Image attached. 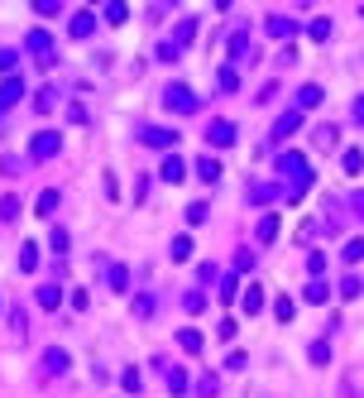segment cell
<instances>
[{
    "instance_id": "obj_1",
    "label": "cell",
    "mask_w": 364,
    "mask_h": 398,
    "mask_svg": "<svg viewBox=\"0 0 364 398\" xmlns=\"http://www.w3.org/2000/svg\"><path fill=\"white\" fill-rule=\"evenodd\" d=\"M278 173L287 178V201H302V197H307V188L316 183V168L307 163V154H292V149L278 154Z\"/></svg>"
},
{
    "instance_id": "obj_2",
    "label": "cell",
    "mask_w": 364,
    "mask_h": 398,
    "mask_svg": "<svg viewBox=\"0 0 364 398\" xmlns=\"http://www.w3.org/2000/svg\"><path fill=\"white\" fill-rule=\"evenodd\" d=\"M163 110H173V115H196V110H201V97H196L187 82H168V87H163Z\"/></svg>"
},
{
    "instance_id": "obj_3",
    "label": "cell",
    "mask_w": 364,
    "mask_h": 398,
    "mask_svg": "<svg viewBox=\"0 0 364 398\" xmlns=\"http://www.w3.org/2000/svg\"><path fill=\"white\" fill-rule=\"evenodd\" d=\"M58 149H63V135H58V130H39V135L29 139V159H34V163L58 159Z\"/></svg>"
},
{
    "instance_id": "obj_4",
    "label": "cell",
    "mask_w": 364,
    "mask_h": 398,
    "mask_svg": "<svg viewBox=\"0 0 364 398\" xmlns=\"http://www.w3.org/2000/svg\"><path fill=\"white\" fill-rule=\"evenodd\" d=\"M24 48L39 58V68H53V34H43V29H34L29 39H24Z\"/></svg>"
},
{
    "instance_id": "obj_5",
    "label": "cell",
    "mask_w": 364,
    "mask_h": 398,
    "mask_svg": "<svg viewBox=\"0 0 364 398\" xmlns=\"http://www.w3.org/2000/svg\"><path fill=\"white\" fill-rule=\"evenodd\" d=\"M139 139L149 149H173L178 144V130H163V125H139Z\"/></svg>"
},
{
    "instance_id": "obj_6",
    "label": "cell",
    "mask_w": 364,
    "mask_h": 398,
    "mask_svg": "<svg viewBox=\"0 0 364 398\" xmlns=\"http://www.w3.org/2000/svg\"><path fill=\"white\" fill-rule=\"evenodd\" d=\"M206 144L230 149V144H235V120H211V125H206Z\"/></svg>"
},
{
    "instance_id": "obj_7",
    "label": "cell",
    "mask_w": 364,
    "mask_h": 398,
    "mask_svg": "<svg viewBox=\"0 0 364 398\" xmlns=\"http://www.w3.org/2000/svg\"><path fill=\"white\" fill-rule=\"evenodd\" d=\"M68 34H72V39H82V43H87L91 34H96V14H91V10H77V14H72V19H68Z\"/></svg>"
},
{
    "instance_id": "obj_8",
    "label": "cell",
    "mask_w": 364,
    "mask_h": 398,
    "mask_svg": "<svg viewBox=\"0 0 364 398\" xmlns=\"http://www.w3.org/2000/svg\"><path fill=\"white\" fill-rule=\"evenodd\" d=\"M230 58H235V63H250V58H254V48H250V29H245V24L230 34Z\"/></svg>"
},
{
    "instance_id": "obj_9",
    "label": "cell",
    "mask_w": 364,
    "mask_h": 398,
    "mask_svg": "<svg viewBox=\"0 0 364 398\" xmlns=\"http://www.w3.org/2000/svg\"><path fill=\"white\" fill-rule=\"evenodd\" d=\"M297 130H302V110H283V115H278V125H273V144H278V139H287V135H297Z\"/></svg>"
},
{
    "instance_id": "obj_10",
    "label": "cell",
    "mask_w": 364,
    "mask_h": 398,
    "mask_svg": "<svg viewBox=\"0 0 364 398\" xmlns=\"http://www.w3.org/2000/svg\"><path fill=\"white\" fill-rule=\"evenodd\" d=\"M19 97H24V82H19V77H5V82H0V120H5V110Z\"/></svg>"
},
{
    "instance_id": "obj_11",
    "label": "cell",
    "mask_w": 364,
    "mask_h": 398,
    "mask_svg": "<svg viewBox=\"0 0 364 398\" xmlns=\"http://www.w3.org/2000/svg\"><path fill=\"white\" fill-rule=\"evenodd\" d=\"M43 375H53V379H58V375H68V350H63V346L43 350Z\"/></svg>"
},
{
    "instance_id": "obj_12",
    "label": "cell",
    "mask_w": 364,
    "mask_h": 398,
    "mask_svg": "<svg viewBox=\"0 0 364 398\" xmlns=\"http://www.w3.org/2000/svg\"><path fill=\"white\" fill-rule=\"evenodd\" d=\"M278 192H283L278 183H254V188H250V201H254V206H273ZM283 197H287V192H283Z\"/></svg>"
},
{
    "instance_id": "obj_13",
    "label": "cell",
    "mask_w": 364,
    "mask_h": 398,
    "mask_svg": "<svg viewBox=\"0 0 364 398\" xmlns=\"http://www.w3.org/2000/svg\"><path fill=\"white\" fill-rule=\"evenodd\" d=\"M264 29H269V39H292V34H297V24H292L287 14H269Z\"/></svg>"
},
{
    "instance_id": "obj_14",
    "label": "cell",
    "mask_w": 364,
    "mask_h": 398,
    "mask_svg": "<svg viewBox=\"0 0 364 398\" xmlns=\"http://www.w3.org/2000/svg\"><path fill=\"white\" fill-rule=\"evenodd\" d=\"M58 206H63V192H58V188H43V192H39V201H34V211H39L43 221H48Z\"/></svg>"
},
{
    "instance_id": "obj_15",
    "label": "cell",
    "mask_w": 364,
    "mask_h": 398,
    "mask_svg": "<svg viewBox=\"0 0 364 398\" xmlns=\"http://www.w3.org/2000/svg\"><path fill=\"white\" fill-rule=\"evenodd\" d=\"M178 346L187 350V355H201V346H206V341H201V331H196V326H182V331H178Z\"/></svg>"
},
{
    "instance_id": "obj_16",
    "label": "cell",
    "mask_w": 364,
    "mask_h": 398,
    "mask_svg": "<svg viewBox=\"0 0 364 398\" xmlns=\"http://www.w3.org/2000/svg\"><path fill=\"white\" fill-rule=\"evenodd\" d=\"M321 101H326V92H321L316 82H307V87L297 92V110H312V106H321Z\"/></svg>"
},
{
    "instance_id": "obj_17",
    "label": "cell",
    "mask_w": 364,
    "mask_h": 398,
    "mask_svg": "<svg viewBox=\"0 0 364 398\" xmlns=\"http://www.w3.org/2000/svg\"><path fill=\"white\" fill-rule=\"evenodd\" d=\"M302 298H307V302H316V307H321V302L331 298V283H326V279H312V283L302 288Z\"/></svg>"
},
{
    "instance_id": "obj_18",
    "label": "cell",
    "mask_w": 364,
    "mask_h": 398,
    "mask_svg": "<svg viewBox=\"0 0 364 398\" xmlns=\"http://www.w3.org/2000/svg\"><path fill=\"white\" fill-rule=\"evenodd\" d=\"M159 173H163V183H182V178H187V168H182V159H178V154H168Z\"/></svg>"
},
{
    "instance_id": "obj_19",
    "label": "cell",
    "mask_w": 364,
    "mask_h": 398,
    "mask_svg": "<svg viewBox=\"0 0 364 398\" xmlns=\"http://www.w3.org/2000/svg\"><path fill=\"white\" fill-rule=\"evenodd\" d=\"M240 307H245L250 317H254V312H264V288H259V283H250V288H245V298H240Z\"/></svg>"
},
{
    "instance_id": "obj_20",
    "label": "cell",
    "mask_w": 364,
    "mask_h": 398,
    "mask_svg": "<svg viewBox=\"0 0 364 398\" xmlns=\"http://www.w3.org/2000/svg\"><path fill=\"white\" fill-rule=\"evenodd\" d=\"M34 302H39V307H58V302H63V288H58V283H39Z\"/></svg>"
},
{
    "instance_id": "obj_21",
    "label": "cell",
    "mask_w": 364,
    "mask_h": 398,
    "mask_svg": "<svg viewBox=\"0 0 364 398\" xmlns=\"http://www.w3.org/2000/svg\"><path fill=\"white\" fill-rule=\"evenodd\" d=\"M336 139H341V130H336V125H316V135H312V144H316V149H336Z\"/></svg>"
},
{
    "instance_id": "obj_22",
    "label": "cell",
    "mask_w": 364,
    "mask_h": 398,
    "mask_svg": "<svg viewBox=\"0 0 364 398\" xmlns=\"http://www.w3.org/2000/svg\"><path fill=\"white\" fill-rule=\"evenodd\" d=\"M19 269H24V274H34V269H39V245H34V240H24V245H19Z\"/></svg>"
},
{
    "instance_id": "obj_23",
    "label": "cell",
    "mask_w": 364,
    "mask_h": 398,
    "mask_svg": "<svg viewBox=\"0 0 364 398\" xmlns=\"http://www.w3.org/2000/svg\"><path fill=\"white\" fill-rule=\"evenodd\" d=\"M163 375H168V389H173V394H187V389H192V379H187V370H178V365H168Z\"/></svg>"
},
{
    "instance_id": "obj_24",
    "label": "cell",
    "mask_w": 364,
    "mask_h": 398,
    "mask_svg": "<svg viewBox=\"0 0 364 398\" xmlns=\"http://www.w3.org/2000/svg\"><path fill=\"white\" fill-rule=\"evenodd\" d=\"M216 87H221L225 97H230V92H240V72H235V68H221V72H216Z\"/></svg>"
},
{
    "instance_id": "obj_25",
    "label": "cell",
    "mask_w": 364,
    "mask_h": 398,
    "mask_svg": "<svg viewBox=\"0 0 364 398\" xmlns=\"http://www.w3.org/2000/svg\"><path fill=\"white\" fill-rule=\"evenodd\" d=\"M254 240H259V245H269V240H278V216H264V221H259V230H254Z\"/></svg>"
},
{
    "instance_id": "obj_26",
    "label": "cell",
    "mask_w": 364,
    "mask_h": 398,
    "mask_svg": "<svg viewBox=\"0 0 364 398\" xmlns=\"http://www.w3.org/2000/svg\"><path fill=\"white\" fill-rule=\"evenodd\" d=\"M168 259H192V235H178V240H173V245H168Z\"/></svg>"
},
{
    "instance_id": "obj_27",
    "label": "cell",
    "mask_w": 364,
    "mask_h": 398,
    "mask_svg": "<svg viewBox=\"0 0 364 398\" xmlns=\"http://www.w3.org/2000/svg\"><path fill=\"white\" fill-rule=\"evenodd\" d=\"M125 19H130V5L125 0H110L105 5V24H125Z\"/></svg>"
},
{
    "instance_id": "obj_28",
    "label": "cell",
    "mask_w": 364,
    "mask_h": 398,
    "mask_svg": "<svg viewBox=\"0 0 364 398\" xmlns=\"http://www.w3.org/2000/svg\"><path fill=\"white\" fill-rule=\"evenodd\" d=\"M307 34H312L316 43H326V39H331V19H326V14H316V19L307 24Z\"/></svg>"
},
{
    "instance_id": "obj_29",
    "label": "cell",
    "mask_w": 364,
    "mask_h": 398,
    "mask_svg": "<svg viewBox=\"0 0 364 398\" xmlns=\"http://www.w3.org/2000/svg\"><path fill=\"white\" fill-rule=\"evenodd\" d=\"M105 279H110V288H115V293H125V288H130V269H125V264H110V274H105Z\"/></svg>"
},
{
    "instance_id": "obj_30",
    "label": "cell",
    "mask_w": 364,
    "mask_h": 398,
    "mask_svg": "<svg viewBox=\"0 0 364 398\" xmlns=\"http://www.w3.org/2000/svg\"><path fill=\"white\" fill-rule=\"evenodd\" d=\"M307 360H312V365H331V346H326V341H312V346H307Z\"/></svg>"
},
{
    "instance_id": "obj_31",
    "label": "cell",
    "mask_w": 364,
    "mask_h": 398,
    "mask_svg": "<svg viewBox=\"0 0 364 398\" xmlns=\"http://www.w3.org/2000/svg\"><path fill=\"white\" fill-rule=\"evenodd\" d=\"M120 384H125V394H139V389H144V379H139V365H125Z\"/></svg>"
},
{
    "instance_id": "obj_32",
    "label": "cell",
    "mask_w": 364,
    "mask_h": 398,
    "mask_svg": "<svg viewBox=\"0 0 364 398\" xmlns=\"http://www.w3.org/2000/svg\"><path fill=\"white\" fill-rule=\"evenodd\" d=\"M341 168H345V173L355 178V173L364 168V154H360V149H345V154H341Z\"/></svg>"
},
{
    "instance_id": "obj_33",
    "label": "cell",
    "mask_w": 364,
    "mask_h": 398,
    "mask_svg": "<svg viewBox=\"0 0 364 398\" xmlns=\"http://www.w3.org/2000/svg\"><path fill=\"white\" fill-rule=\"evenodd\" d=\"M192 39H196V19H182V24H178V34H173V43H178V48H187Z\"/></svg>"
},
{
    "instance_id": "obj_34",
    "label": "cell",
    "mask_w": 364,
    "mask_h": 398,
    "mask_svg": "<svg viewBox=\"0 0 364 398\" xmlns=\"http://www.w3.org/2000/svg\"><path fill=\"white\" fill-rule=\"evenodd\" d=\"M196 178H201V183H216V178H221V163H216V159H201V163H196Z\"/></svg>"
},
{
    "instance_id": "obj_35",
    "label": "cell",
    "mask_w": 364,
    "mask_h": 398,
    "mask_svg": "<svg viewBox=\"0 0 364 398\" xmlns=\"http://www.w3.org/2000/svg\"><path fill=\"white\" fill-rule=\"evenodd\" d=\"M360 293H364V279H355V274H350V279H341V298H350V302H355Z\"/></svg>"
},
{
    "instance_id": "obj_36",
    "label": "cell",
    "mask_w": 364,
    "mask_h": 398,
    "mask_svg": "<svg viewBox=\"0 0 364 398\" xmlns=\"http://www.w3.org/2000/svg\"><path fill=\"white\" fill-rule=\"evenodd\" d=\"M14 216H19V197L5 192V197H0V221H14Z\"/></svg>"
},
{
    "instance_id": "obj_37",
    "label": "cell",
    "mask_w": 364,
    "mask_h": 398,
    "mask_svg": "<svg viewBox=\"0 0 364 398\" xmlns=\"http://www.w3.org/2000/svg\"><path fill=\"white\" fill-rule=\"evenodd\" d=\"M341 255H345V264H360V259H364V240H360V235H355V240H345V250H341Z\"/></svg>"
},
{
    "instance_id": "obj_38",
    "label": "cell",
    "mask_w": 364,
    "mask_h": 398,
    "mask_svg": "<svg viewBox=\"0 0 364 398\" xmlns=\"http://www.w3.org/2000/svg\"><path fill=\"white\" fill-rule=\"evenodd\" d=\"M24 168H29V163H24V159H10V154H5V159H0V173H5V178H19V173H24Z\"/></svg>"
},
{
    "instance_id": "obj_39",
    "label": "cell",
    "mask_w": 364,
    "mask_h": 398,
    "mask_svg": "<svg viewBox=\"0 0 364 398\" xmlns=\"http://www.w3.org/2000/svg\"><path fill=\"white\" fill-rule=\"evenodd\" d=\"M14 68H19V53H14V48H0V72L14 77Z\"/></svg>"
},
{
    "instance_id": "obj_40",
    "label": "cell",
    "mask_w": 364,
    "mask_h": 398,
    "mask_svg": "<svg viewBox=\"0 0 364 398\" xmlns=\"http://www.w3.org/2000/svg\"><path fill=\"white\" fill-rule=\"evenodd\" d=\"M154 58H159V63H178L182 48H178V43H159V48H154Z\"/></svg>"
},
{
    "instance_id": "obj_41",
    "label": "cell",
    "mask_w": 364,
    "mask_h": 398,
    "mask_svg": "<svg viewBox=\"0 0 364 398\" xmlns=\"http://www.w3.org/2000/svg\"><path fill=\"white\" fill-rule=\"evenodd\" d=\"M196 394H201V398L221 394V379H216V375H201V379H196Z\"/></svg>"
},
{
    "instance_id": "obj_42",
    "label": "cell",
    "mask_w": 364,
    "mask_h": 398,
    "mask_svg": "<svg viewBox=\"0 0 364 398\" xmlns=\"http://www.w3.org/2000/svg\"><path fill=\"white\" fill-rule=\"evenodd\" d=\"M134 317H139V321H149V317H154V298H149V293H139V298H134Z\"/></svg>"
},
{
    "instance_id": "obj_43",
    "label": "cell",
    "mask_w": 364,
    "mask_h": 398,
    "mask_svg": "<svg viewBox=\"0 0 364 398\" xmlns=\"http://www.w3.org/2000/svg\"><path fill=\"white\" fill-rule=\"evenodd\" d=\"M34 106H39V110H43V115H48V110H53V106H58V92H53V87H43V92H39V97H34Z\"/></svg>"
},
{
    "instance_id": "obj_44",
    "label": "cell",
    "mask_w": 364,
    "mask_h": 398,
    "mask_svg": "<svg viewBox=\"0 0 364 398\" xmlns=\"http://www.w3.org/2000/svg\"><path fill=\"white\" fill-rule=\"evenodd\" d=\"M48 245H53V255H68V245H72V235H68V230H53V235H48Z\"/></svg>"
},
{
    "instance_id": "obj_45",
    "label": "cell",
    "mask_w": 364,
    "mask_h": 398,
    "mask_svg": "<svg viewBox=\"0 0 364 398\" xmlns=\"http://www.w3.org/2000/svg\"><path fill=\"white\" fill-rule=\"evenodd\" d=\"M182 307H187V312H201V307H206V293H201V288H192V293L182 298Z\"/></svg>"
},
{
    "instance_id": "obj_46",
    "label": "cell",
    "mask_w": 364,
    "mask_h": 398,
    "mask_svg": "<svg viewBox=\"0 0 364 398\" xmlns=\"http://www.w3.org/2000/svg\"><path fill=\"white\" fill-rule=\"evenodd\" d=\"M58 10H63V5H58V0H34V14H43V19H53V14H58Z\"/></svg>"
},
{
    "instance_id": "obj_47",
    "label": "cell",
    "mask_w": 364,
    "mask_h": 398,
    "mask_svg": "<svg viewBox=\"0 0 364 398\" xmlns=\"http://www.w3.org/2000/svg\"><path fill=\"white\" fill-rule=\"evenodd\" d=\"M201 221H206V201H192L187 206V226H201Z\"/></svg>"
},
{
    "instance_id": "obj_48",
    "label": "cell",
    "mask_w": 364,
    "mask_h": 398,
    "mask_svg": "<svg viewBox=\"0 0 364 398\" xmlns=\"http://www.w3.org/2000/svg\"><path fill=\"white\" fill-rule=\"evenodd\" d=\"M245 269H254V250H235V274H245Z\"/></svg>"
},
{
    "instance_id": "obj_49",
    "label": "cell",
    "mask_w": 364,
    "mask_h": 398,
    "mask_svg": "<svg viewBox=\"0 0 364 398\" xmlns=\"http://www.w3.org/2000/svg\"><path fill=\"white\" fill-rule=\"evenodd\" d=\"M10 331H14V341H24V312L19 307H10Z\"/></svg>"
},
{
    "instance_id": "obj_50",
    "label": "cell",
    "mask_w": 364,
    "mask_h": 398,
    "mask_svg": "<svg viewBox=\"0 0 364 398\" xmlns=\"http://www.w3.org/2000/svg\"><path fill=\"white\" fill-rule=\"evenodd\" d=\"M235 293H240V274H230V279H221V298L230 302Z\"/></svg>"
},
{
    "instance_id": "obj_51",
    "label": "cell",
    "mask_w": 364,
    "mask_h": 398,
    "mask_svg": "<svg viewBox=\"0 0 364 398\" xmlns=\"http://www.w3.org/2000/svg\"><path fill=\"white\" fill-rule=\"evenodd\" d=\"M273 312H278V321H292L297 307H292V298H278V302H273Z\"/></svg>"
},
{
    "instance_id": "obj_52",
    "label": "cell",
    "mask_w": 364,
    "mask_h": 398,
    "mask_svg": "<svg viewBox=\"0 0 364 398\" xmlns=\"http://www.w3.org/2000/svg\"><path fill=\"white\" fill-rule=\"evenodd\" d=\"M307 269H312V279H321V269H326V255H321V250H312V259H307Z\"/></svg>"
},
{
    "instance_id": "obj_53",
    "label": "cell",
    "mask_w": 364,
    "mask_h": 398,
    "mask_svg": "<svg viewBox=\"0 0 364 398\" xmlns=\"http://www.w3.org/2000/svg\"><path fill=\"white\" fill-rule=\"evenodd\" d=\"M245 365H250L245 350H230V355H225V370H245Z\"/></svg>"
},
{
    "instance_id": "obj_54",
    "label": "cell",
    "mask_w": 364,
    "mask_h": 398,
    "mask_svg": "<svg viewBox=\"0 0 364 398\" xmlns=\"http://www.w3.org/2000/svg\"><path fill=\"white\" fill-rule=\"evenodd\" d=\"M68 120L72 125H87V106H68Z\"/></svg>"
},
{
    "instance_id": "obj_55",
    "label": "cell",
    "mask_w": 364,
    "mask_h": 398,
    "mask_svg": "<svg viewBox=\"0 0 364 398\" xmlns=\"http://www.w3.org/2000/svg\"><path fill=\"white\" fill-rule=\"evenodd\" d=\"M216 336H221V341H230V336H235V317H225V321L216 326Z\"/></svg>"
},
{
    "instance_id": "obj_56",
    "label": "cell",
    "mask_w": 364,
    "mask_h": 398,
    "mask_svg": "<svg viewBox=\"0 0 364 398\" xmlns=\"http://www.w3.org/2000/svg\"><path fill=\"white\" fill-rule=\"evenodd\" d=\"M105 197L120 201V183H115V173H105Z\"/></svg>"
},
{
    "instance_id": "obj_57",
    "label": "cell",
    "mask_w": 364,
    "mask_h": 398,
    "mask_svg": "<svg viewBox=\"0 0 364 398\" xmlns=\"http://www.w3.org/2000/svg\"><path fill=\"white\" fill-rule=\"evenodd\" d=\"M72 307H77V312H87V307H91V298H87V288H77V293H72Z\"/></svg>"
},
{
    "instance_id": "obj_58",
    "label": "cell",
    "mask_w": 364,
    "mask_h": 398,
    "mask_svg": "<svg viewBox=\"0 0 364 398\" xmlns=\"http://www.w3.org/2000/svg\"><path fill=\"white\" fill-rule=\"evenodd\" d=\"M355 120L364 125V97H355Z\"/></svg>"
},
{
    "instance_id": "obj_59",
    "label": "cell",
    "mask_w": 364,
    "mask_h": 398,
    "mask_svg": "<svg viewBox=\"0 0 364 398\" xmlns=\"http://www.w3.org/2000/svg\"><path fill=\"white\" fill-rule=\"evenodd\" d=\"M355 211H360V221H364V188L355 192Z\"/></svg>"
}]
</instances>
